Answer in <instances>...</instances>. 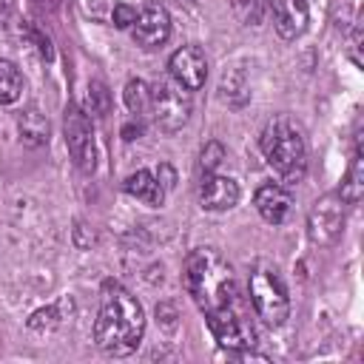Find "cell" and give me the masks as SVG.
Here are the masks:
<instances>
[{
    "instance_id": "4",
    "label": "cell",
    "mask_w": 364,
    "mask_h": 364,
    "mask_svg": "<svg viewBox=\"0 0 364 364\" xmlns=\"http://www.w3.org/2000/svg\"><path fill=\"white\" fill-rule=\"evenodd\" d=\"M247 296L256 310V316L267 327H282L290 316V299L282 276L270 264H256L247 279Z\"/></svg>"
},
{
    "instance_id": "18",
    "label": "cell",
    "mask_w": 364,
    "mask_h": 364,
    "mask_svg": "<svg viewBox=\"0 0 364 364\" xmlns=\"http://www.w3.org/2000/svg\"><path fill=\"white\" fill-rule=\"evenodd\" d=\"M230 9H233V14H236L242 23L253 26V23H259L262 14H264V0H230Z\"/></svg>"
},
{
    "instance_id": "16",
    "label": "cell",
    "mask_w": 364,
    "mask_h": 364,
    "mask_svg": "<svg viewBox=\"0 0 364 364\" xmlns=\"http://www.w3.org/2000/svg\"><path fill=\"white\" fill-rule=\"evenodd\" d=\"M23 94V77H20V68L11 63V60H3L0 57V105H11L17 102Z\"/></svg>"
},
{
    "instance_id": "9",
    "label": "cell",
    "mask_w": 364,
    "mask_h": 364,
    "mask_svg": "<svg viewBox=\"0 0 364 364\" xmlns=\"http://www.w3.org/2000/svg\"><path fill=\"white\" fill-rule=\"evenodd\" d=\"M168 68H171V80H176L188 91L202 88L205 80H208V60H205V51L199 46L176 48L168 60Z\"/></svg>"
},
{
    "instance_id": "7",
    "label": "cell",
    "mask_w": 364,
    "mask_h": 364,
    "mask_svg": "<svg viewBox=\"0 0 364 364\" xmlns=\"http://www.w3.org/2000/svg\"><path fill=\"white\" fill-rule=\"evenodd\" d=\"M63 131H65V145H68L71 159L77 162L80 171L91 173V171H94V162H97V148H94L91 122H88V117H85V111H82L80 105L71 102V105L65 108Z\"/></svg>"
},
{
    "instance_id": "8",
    "label": "cell",
    "mask_w": 364,
    "mask_h": 364,
    "mask_svg": "<svg viewBox=\"0 0 364 364\" xmlns=\"http://www.w3.org/2000/svg\"><path fill=\"white\" fill-rule=\"evenodd\" d=\"M168 34H171V14L162 6L151 3L136 11L131 23V37L139 48H159L168 40Z\"/></svg>"
},
{
    "instance_id": "1",
    "label": "cell",
    "mask_w": 364,
    "mask_h": 364,
    "mask_svg": "<svg viewBox=\"0 0 364 364\" xmlns=\"http://www.w3.org/2000/svg\"><path fill=\"white\" fill-rule=\"evenodd\" d=\"M145 336V313L136 296L119 282H105L100 293V313L94 321V341L105 355H131Z\"/></svg>"
},
{
    "instance_id": "17",
    "label": "cell",
    "mask_w": 364,
    "mask_h": 364,
    "mask_svg": "<svg viewBox=\"0 0 364 364\" xmlns=\"http://www.w3.org/2000/svg\"><path fill=\"white\" fill-rule=\"evenodd\" d=\"M125 105L134 117H148L151 114V85L145 80H128L125 85Z\"/></svg>"
},
{
    "instance_id": "5",
    "label": "cell",
    "mask_w": 364,
    "mask_h": 364,
    "mask_svg": "<svg viewBox=\"0 0 364 364\" xmlns=\"http://www.w3.org/2000/svg\"><path fill=\"white\" fill-rule=\"evenodd\" d=\"M191 91L182 88L176 80H159L156 85H151V117L159 131L176 134L191 119Z\"/></svg>"
},
{
    "instance_id": "14",
    "label": "cell",
    "mask_w": 364,
    "mask_h": 364,
    "mask_svg": "<svg viewBox=\"0 0 364 364\" xmlns=\"http://www.w3.org/2000/svg\"><path fill=\"white\" fill-rule=\"evenodd\" d=\"M17 128H20V136L28 142V145H43L48 139V119L37 111V108H28L20 114L17 119Z\"/></svg>"
},
{
    "instance_id": "3",
    "label": "cell",
    "mask_w": 364,
    "mask_h": 364,
    "mask_svg": "<svg viewBox=\"0 0 364 364\" xmlns=\"http://www.w3.org/2000/svg\"><path fill=\"white\" fill-rule=\"evenodd\" d=\"M259 148L282 182L296 185L304 179V173H307V139H304L301 125L293 117H287V114L270 117L262 128Z\"/></svg>"
},
{
    "instance_id": "2",
    "label": "cell",
    "mask_w": 364,
    "mask_h": 364,
    "mask_svg": "<svg viewBox=\"0 0 364 364\" xmlns=\"http://www.w3.org/2000/svg\"><path fill=\"white\" fill-rule=\"evenodd\" d=\"M185 290L196 301V307L208 316L233 304H242V296L236 290V279L230 264L216 247H196L185 259Z\"/></svg>"
},
{
    "instance_id": "12",
    "label": "cell",
    "mask_w": 364,
    "mask_h": 364,
    "mask_svg": "<svg viewBox=\"0 0 364 364\" xmlns=\"http://www.w3.org/2000/svg\"><path fill=\"white\" fill-rule=\"evenodd\" d=\"M253 205H256V210H259V216H262L264 222L282 225V222L290 216V210H293V196L287 193V188H282V185H276V182H267V185H262V188L256 191Z\"/></svg>"
},
{
    "instance_id": "15",
    "label": "cell",
    "mask_w": 364,
    "mask_h": 364,
    "mask_svg": "<svg viewBox=\"0 0 364 364\" xmlns=\"http://www.w3.org/2000/svg\"><path fill=\"white\" fill-rule=\"evenodd\" d=\"M361 191H364V165H361V151H355L353 154V162L347 168V176L341 182L338 196H341L344 205H355L361 199Z\"/></svg>"
},
{
    "instance_id": "11",
    "label": "cell",
    "mask_w": 364,
    "mask_h": 364,
    "mask_svg": "<svg viewBox=\"0 0 364 364\" xmlns=\"http://www.w3.org/2000/svg\"><path fill=\"white\" fill-rule=\"evenodd\" d=\"M199 202L205 210H230L239 202V185L230 176H222L216 171L202 176L199 185Z\"/></svg>"
},
{
    "instance_id": "6",
    "label": "cell",
    "mask_w": 364,
    "mask_h": 364,
    "mask_svg": "<svg viewBox=\"0 0 364 364\" xmlns=\"http://www.w3.org/2000/svg\"><path fill=\"white\" fill-rule=\"evenodd\" d=\"M344 233V202L338 193L316 199L307 216V236L318 247H333Z\"/></svg>"
},
{
    "instance_id": "21",
    "label": "cell",
    "mask_w": 364,
    "mask_h": 364,
    "mask_svg": "<svg viewBox=\"0 0 364 364\" xmlns=\"http://www.w3.org/2000/svg\"><path fill=\"white\" fill-rule=\"evenodd\" d=\"M156 179L162 182V188H165V191H171V188H173V182H176V173H173V168H171V165H159V168H156Z\"/></svg>"
},
{
    "instance_id": "10",
    "label": "cell",
    "mask_w": 364,
    "mask_h": 364,
    "mask_svg": "<svg viewBox=\"0 0 364 364\" xmlns=\"http://www.w3.org/2000/svg\"><path fill=\"white\" fill-rule=\"evenodd\" d=\"M267 6H270L273 26L282 40H296L304 34L307 20H310L307 0H267Z\"/></svg>"
},
{
    "instance_id": "19",
    "label": "cell",
    "mask_w": 364,
    "mask_h": 364,
    "mask_svg": "<svg viewBox=\"0 0 364 364\" xmlns=\"http://www.w3.org/2000/svg\"><path fill=\"white\" fill-rule=\"evenodd\" d=\"M225 159V148L219 145V142H208L205 148H202V156H199V165H202V171L205 173H210V171H216L219 168V162Z\"/></svg>"
},
{
    "instance_id": "20",
    "label": "cell",
    "mask_w": 364,
    "mask_h": 364,
    "mask_svg": "<svg viewBox=\"0 0 364 364\" xmlns=\"http://www.w3.org/2000/svg\"><path fill=\"white\" fill-rule=\"evenodd\" d=\"M134 17H136V9H131L128 3H117L114 6V26L117 28H131Z\"/></svg>"
},
{
    "instance_id": "13",
    "label": "cell",
    "mask_w": 364,
    "mask_h": 364,
    "mask_svg": "<svg viewBox=\"0 0 364 364\" xmlns=\"http://www.w3.org/2000/svg\"><path fill=\"white\" fill-rule=\"evenodd\" d=\"M125 191H128L134 199H139V202H145V205H151V208H159V205L165 202V193H168V191L162 188V182L156 179V173L148 171V168L131 173V176L125 179Z\"/></svg>"
}]
</instances>
